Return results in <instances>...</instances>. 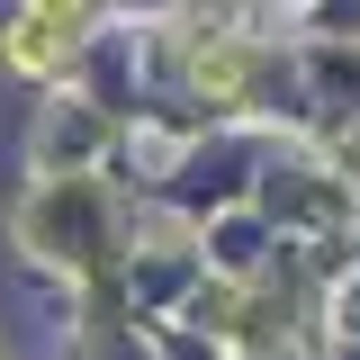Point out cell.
Returning <instances> with one entry per match:
<instances>
[{
	"instance_id": "1",
	"label": "cell",
	"mask_w": 360,
	"mask_h": 360,
	"mask_svg": "<svg viewBox=\"0 0 360 360\" xmlns=\"http://www.w3.org/2000/svg\"><path fill=\"white\" fill-rule=\"evenodd\" d=\"M198 82H207V90H225V99H234V90L252 82V63H243L234 45H198Z\"/></svg>"
},
{
	"instance_id": "2",
	"label": "cell",
	"mask_w": 360,
	"mask_h": 360,
	"mask_svg": "<svg viewBox=\"0 0 360 360\" xmlns=\"http://www.w3.org/2000/svg\"><path fill=\"white\" fill-rule=\"evenodd\" d=\"M37 27L72 45V27H82V0H37Z\"/></svg>"
}]
</instances>
